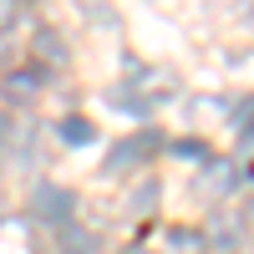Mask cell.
<instances>
[{"mask_svg": "<svg viewBox=\"0 0 254 254\" xmlns=\"http://www.w3.org/2000/svg\"><path fill=\"white\" fill-rule=\"evenodd\" d=\"M31 208H36V219H46V224H66L71 219V193H66V188L41 183L36 198H31Z\"/></svg>", "mask_w": 254, "mask_h": 254, "instance_id": "6da1fadb", "label": "cell"}, {"mask_svg": "<svg viewBox=\"0 0 254 254\" xmlns=\"http://www.w3.org/2000/svg\"><path fill=\"white\" fill-rule=\"evenodd\" d=\"M0 87H5V97H10V102H31V97L41 92V71H10Z\"/></svg>", "mask_w": 254, "mask_h": 254, "instance_id": "7a4b0ae2", "label": "cell"}, {"mask_svg": "<svg viewBox=\"0 0 254 254\" xmlns=\"http://www.w3.org/2000/svg\"><path fill=\"white\" fill-rule=\"evenodd\" d=\"M153 147V137H137V142H117L112 147V163H107V173H122V168H132V163H142V153Z\"/></svg>", "mask_w": 254, "mask_h": 254, "instance_id": "3957f363", "label": "cell"}, {"mask_svg": "<svg viewBox=\"0 0 254 254\" xmlns=\"http://www.w3.org/2000/svg\"><path fill=\"white\" fill-rule=\"evenodd\" d=\"M168 244H173V254H198V249H203V239L193 234V229H173Z\"/></svg>", "mask_w": 254, "mask_h": 254, "instance_id": "277c9868", "label": "cell"}, {"mask_svg": "<svg viewBox=\"0 0 254 254\" xmlns=\"http://www.w3.org/2000/svg\"><path fill=\"white\" fill-rule=\"evenodd\" d=\"M61 137H66V142H92L97 132H92V122H81V117H66V122H61Z\"/></svg>", "mask_w": 254, "mask_h": 254, "instance_id": "5b68a950", "label": "cell"}, {"mask_svg": "<svg viewBox=\"0 0 254 254\" xmlns=\"http://www.w3.org/2000/svg\"><path fill=\"white\" fill-rule=\"evenodd\" d=\"M137 87H142V92H147V97H163V92H173V81H168V76H163V71H147V76H142V81H137Z\"/></svg>", "mask_w": 254, "mask_h": 254, "instance_id": "8992f818", "label": "cell"}, {"mask_svg": "<svg viewBox=\"0 0 254 254\" xmlns=\"http://www.w3.org/2000/svg\"><path fill=\"white\" fill-rule=\"evenodd\" d=\"M36 51H41V56H56V61L66 56V46H61V41H51V31H41V41H36Z\"/></svg>", "mask_w": 254, "mask_h": 254, "instance_id": "52a82bcc", "label": "cell"}, {"mask_svg": "<svg viewBox=\"0 0 254 254\" xmlns=\"http://www.w3.org/2000/svg\"><path fill=\"white\" fill-rule=\"evenodd\" d=\"M224 183H229V168L219 163V168H214V173H203V183H198V188H203V193H208V188H214V193H219V188H224Z\"/></svg>", "mask_w": 254, "mask_h": 254, "instance_id": "ba28073f", "label": "cell"}, {"mask_svg": "<svg viewBox=\"0 0 254 254\" xmlns=\"http://www.w3.org/2000/svg\"><path fill=\"white\" fill-rule=\"evenodd\" d=\"M153 198H158V183H142V188H137V203H132V208H137V214H147V208H153Z\"/></svg>", "mask_w": 254, "mask_h": 254, "instance_id": "9c48e42d", "label": "cell"}, {"mask_svg": "<svg viewBox=\"0 0 254 254\" xmlns=\"http://www.w3.org/2000/svg\"><path fill=\"white\" fill-rule=\"evenodd\" d=\"M66 249H71V254H87V249H97V239H87V234H66Z\"/></svg>", "mask_w": 254, "mask_h": 254, "instance_id": "30bf717a", "label": "cell"}, {"mask_svg": "<svg viewBox=\"0 0 254 254\" xmlns=\"http://www.w3.org/2000/svg\"><path fill=\"white\" fill-rule=\"evenodd\" d=\"M15 10H20V0H0V31L15 20Z\"/></svg>", "mask_w": 254, "mask_h": 254, "instance_id": "8fae6325", "label": "cell"}, {"mask_svg": "<svg viewBox=\"0 0 254 254\" xmlns=\"http://www.w3.org/2000/svg\"><path fill=\"white\" fill-rule=\"evenodd\" d=\"M127 254H153V249H142V244H132V249H127Z\"/></svg>", "mask_w": 254, "mask_h": 254, "instance_id": "7c38bea8", "label": "cell"}, {"mask_svg": "<svg viewBox=\"0 0 254 254\" xmlns=\"http://www.w3.org/2000/svg\"><path fill=\"white\" fill-rule=\"evenodd\" d=\"M0 127H5V122H0Z\"/></svg>", "mask_w": 254, "mask_h": 254, "instance_id": "4fadbf2b", "label": "cell"}]
</instances>
